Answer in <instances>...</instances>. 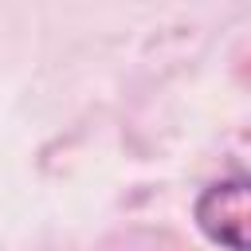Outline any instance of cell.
<instances>
[{"label": "cell", "instance_id": "1", "mask_svg": "<svg viewBox=\"0 0 251 251\" xmlns=\"http://www.w3.org/2000/svg\"><path fill=\"white\" fill-rule=\"evenodd\" d=\"M196 224L224 251H247V180L231 176L208 184L196 200Z\"/></svg>", "mask_w": 251, "mask_h": 251}]
</instances>
